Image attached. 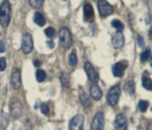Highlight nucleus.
<instances>
[{
  "mask_svg": "<svg viewBox=\"0 0 152 130\" xmlns=\"http://www.w3.org/2000/svg\"><path fill=\"white\" fill-rule=\"evenodd\" d=\"M11 20V6L8 1H4L0 6V24L7 28Z\"/></svg>",
  "mask_w": 152,
  "mask_h": 130,
  "instance_id": "f257e3e1",
  "label": "nucleus"
},
{
  "mask_svg": "<svg viewBox=\"0 0 152 130\" xmlns=\"http://www.w3.org/2000/svg\"><path fill=\"white\" fill-rule=\"evenodd\" d=\"M59 42L61 46L65 49L70 48L72 45V34L70 30L65 27L61 28V30H59Z\"/></svg>",
  "mask_w": 152,
  "mask_h": 130,
  "instance_id": "f03ea898",
  "label": "nucleus"
},
{
  "mask_svg": "<svg viewBox=\"0 0 152 130\" xmlns=\"http://www.w3.org/2000/svg\"><path fill=\"white\" fill-rule=\"evenodd\" d=\"M120 95H121L120 87H119L118 85L112 87L108 90V92H107V103H108L111 106L116 105V103H117L118 101H119Z\"/></svg>",
  "mask_w": 152,
  "mask_h": 130,
  "instance_id": "7ed1b4c3",
  "label": "nucleus"
},
{
  "mask_svg": "<svg viewBox=\"0 0 152 130\" xmlns=\"http://www.w3.org/2000/svg\"><path fill=\"white\" fill-rule=\"evenodd\" d=\"M33 50V40L31 35L29 33H25L22 38V51L23 53L28 54Z\"/></svg>",
  "mask_w": 152,
  "mask_h": 130,
  "instance_id": "20e7f679",
  "label": "nucleus"
},
{
  "mask_svg": "<svg viewBox=\"0 0 152 130\" xmlns=\"http://www.w3.org/2000/svg\"><path fill=\"white\" fill-rule=\"evenodd\" d=\"M104 126H105L104 114L102 112L96 113L91 122V130H104Z\"/></svg>",
  "mask_w": 152,
  "mask_h": 130,
  "instance_id": "39448f33",
  "label": "nucleus"
},
{
  "mask_svg": "<svg viewBox=\"0 0 152 130\" xmlns=\"http://www.w3.org/2000/svg\"><path fill=\"white\" fill-rule=\"evenodd\" d=\"M83 122L84 118L81 114L75 115L69 123V129L70 130H83Z\"/></svg>",
  "mask_w": 152,
  "mask_h": 130,
  "instance_id": "423d86ee",
  "label": "nucleus"
},
{
  "mask_svg": "<svg viewBox=\"0 0 152 130\" xmlns=\"http://www.w3.org/2000/svg\"><path fill=\"white\" fill-rule=\"evenodd\" d=\"M98 8H99V12L101 17H107L112 14L114 12L113 6L108 2L104 1V0L98 2Z\"/></svg>",
  "mask_w": 152,
  "mask_h": 130,
  "instance_id": "0eeeda50",
  "label": "nucleus"
},
{
  "mask_svg": "<svg viewBox=\"0 0 152 130\" xmlns=\"http://www.w3.org/2000/svg\"><path fill=\"white\" fill-rule=\"evenodd\" d=\"M10 112L15 118H19L23 115V106L19 100L15 99L10 103Z\"/></svg>",
  "mask_w": 152,
  "mask_h": 130,
  "instance_id": "6e6552de",
  "label": "nucleus"
},
{
  "mask_svg": "<svg viewBox=\"0 0 152 130\" xmlns=\"http://www.w3.org/2000/svg\"><path fill=\"white\" fill-rule=\"evenodd\" d=\"M10 83L12 87L15 90H18L22 86V78H21V72L20 70L15 68L11 73V79Z\"/></svg>",
  "mask_w": 152,
  "mask_h": 130,
  "instance_id": "1a4fd4ad",
  "label": "nucleus"
},
{
  "mask_svg": "<svg viewBox=\"0 0 152 130\" xmlns=\"http://www.w3.org/2000/svg\"><path fill=\"white\" fill-rule=\"evenodd\" d=\"M128 62L126 61H122L119 62H116L112 67V72L115 77H122L124 73V71L127 68Z\"/></svg>",
  "mask_w": 152,
  "mask_h": 130,
  "instance_id": "9d476101",
  "label": "nucleus"
},
{
  "mask_svg": "<svg viewBox=\"0 0 152 130\" xmlns=\"http://www.w3.org/2000/svg\"><path fill=\"white\" fill-rule=\"evenodd\" d=\"M84 70H85V72H86V74H87L90 80H91L93 82H96V81L99 80V74H98L97 71L94 69V67L92 66V64L90 61L85 62Z\"/></svg>",
  "mask_w": 152,
  "mask_h": 130,
  "instance_id": "9b49d317",
  "label": "nucleus"
},
{
  "mask_svg": "<svg viewBox=\"0 0 152 130\" xmlns=\"http://www.w3.org/2000/svg\"><path fill=\"white\" fill-rule=\"evenodd\" d=\"M115 130H126L127 128V119L125 116L122 113L117 114L114 122Z\"/></svg>",
  "mask_w": 152,
  "mask_h": 130,
  "instance_id": "f8f14e48",
  "label": "nucleus"
},
{
  "mask_svg": "<svg viewBox=\"0 0 152 130\" xmlns=\"http://www.w3.org/2000/svg\"><path fill=\"white\" fill-rule=\"evenodd\" d=\"M111 43L114 48L119 49L122 48L124 45V37L122 32H116L112 36L111 38Z\"/></svg>",
  "mask_w": 152,
  "mask_h": 130,
  "instance_id": "ddd939ff",
  "label": "nucleus"
},
{
  "mask_svg": "<svg viewBox=\"0 0 152 130\" xmlns=\"http://www.w3.org/2000/svg\"><path fill=\"white\" fill-rule=\"evenodd\" d=\"M90 94H91V98L94 101H99L102 97V91L97 84L91 85V89H90Z\"/></svg>",
  "mask_w": 152,
  "mask_h": 130,
  "instance_id": "4468645a",
  "label": "nucleus"
},
{
  "mask_svg": "<svg viewBox=\"0 0 152 130\" xmlns=\"http://www.w3.org/2000/svg\"><path fill=\"white\" fill-rule=\"evenodd\" d=\"M83 14L85 21H91L94 17V11L93 7L90 3H86L83 6Z\"/></svg>",
  "mask_w": 152,
  "mask_h": 130,
  "instance_id": "2eb2a0df",
  "label": "nucleus"
},
{
  "mask_svg": "<svg viewBox=\"0 0 152 130\" xmlns=\"http://www.w3.org/2000/svg\"><path fill=\"white\" fill-rule=\"evenodd\" d=\"M33 21H34V22H35L38 26H39V27L44 26V24H45V22H46V19H45L44 15H43L41 13H39V12L35 13L34 17H33Z\"/></svg>",
  "mask_w": 152,
  "mask_h": 130,
  "instance_id": "dca6fc26",
  "label": "nucleus"
},
{
  "mask_svg": "<svg viewBox=\"0 0 152 130\" xmlns=\"http://www.w3.org/2000/svg\"><path fill=\"white\" fill-rule=\"evenodd\" d=\"M124 91L129 94V95H133L135 92V83L133 80H129L127 81L124 86Z\"/></svg>",
  "mask_w": 152,
  "mask_h": 130,
  "instance_id": "f3484780",
  "label": "nucleus"
},
{
  "mask_svg": "<svg viewBox=\"0 0 152 130\" xmlns=\"http://www.w3.org/2000/svg\"><path fill=\"white\" fill-rule=\"evenodd\" d=\"M60 81L64 87H70V75L67 72H63L60 76Z\"/></svg>",
  "mask_w": 152,
  "mask_h": 130,
  "instance_id": "a211bd4d",
  "label": "nucleus"
},
{
  "mask_svg": "<svg viewBox=\"0 0 152 130\" xmlns=\"http://www.w3.org/2000/svg\"><path fill=\"white\" fill-rule=\"evenodd\" d=\"M80 101L83 104V107L85 108H89L91 106V101H90V98L86 95V94L82 91L81 94H80Z\"/></svg>",
  "mask_w": 152,
  "mask_h": 130,
  "instance_id": "6ab92c4d",
  "label": "nucleus"
},
{
  "mask_svg": "<svg viewBox=\"0 0 152 130\" xmlns=\"http://www.w3.org/2000/svg\"><path fill=\"white\" fill-rule=\"evenodd\" d=\"M142 87L148 91L152 90V79L148 77L143 76L142 77Z\"/></svg>",
  "mask_w": 152,
  "mask_h": 130,
  "instance_id": "aec40b11",
  "label": "nucleus"
},
{
  "mask_svg": "<svg viewBox=\"0 0 152 130\" xmlns=\"http://www.w3.org/2000/svg\"><path fill=\"white\" fill-rule=\"evenodd\" d=\"M9 123V119L7 118V114L4 112H0V127L6 128Z\"/></svg>",
  "mask_w": 152,
  "mask_h": 130,
  "instance_id": "412c9836",
  "label": "nucleus"
},
{
  "mask_svg": "<svg viewBox=\"0 0 152 130\" xmlns=\"http://www.w3.org/2000/svg\"><path fill=\"white\" fill-rule=\"evenodd\" d=\"M77 62H78L77 55H76L75 51H72L69 55V64L72 67H75L76 65H77Z\"/></svg>",
  "mask_w": 152,
  "mask_h": 130,
  "instance_id": "4be33fe9",
  "label": "nucleus"
},
{
  "mask_svg": "<svg viewBox=\"0 0 152 130\" xmlns=\"http://www.w3.org/2000/svg\"><path fill=\"white\" fill-rule=\"evenodd\" d=\"M111 25L117 30V32H122L124 30V24L119 20H113L111 22Z\"/></svg>",
  "mask_w": 152,
  "mask_h": 130,
  "instance_id": "5701e85b",
  "label": "nucleus"
},
{
  "mask_svg": "<svg viewBox=\"0 0 152 130\" xmlns=\"http://www.w3.org/2000/svg\"><path fill=\"white\" fill-rule=\"evenodd\" d=\"M46 77H47V75H46V72H45L44 71H42V70H38V71L36 72V79H37V81H38L39 83L43 82V81L46 79Z\"/></svg>",
  "mask_w": 152,
  "mask_h": 130,
  "instance_id": "b1692460",
  "label": "nucleus"
},
{
  "mask_svg": "<svg viewBox=\"0 0 152 130\" xmlns=\"http://www.w3.org/2000/svg\"><path fill=\"white\" fill-rule=\"evenodd\" d=\"M29 4L31 7H33L35 9H39V8L42 7L44 1L43 0H31V1H29Z\"/></svg>",
  "mask_w": 152,
  "mask_h": 130,
  "instance_id": "393cba45",
  "label": "nucleus"
},
{
  "mask_svg": "<svg viewBox=\"0 0 152 130\" xmlns=\"http://www.w3.org/2000/svg\"><path fill=\"white\" fill-rule=\"evenodd\" d=\"M150 54H151V50H150V48H147L144 52H142V53L140 54V57L141 62L147 61L148 59L150 57Z\"/></svg>",
  "mask_w": 152,
  "mask_h": 130,
  "instance_id": "a878e982",
  "label": "nucleus"
},
{
  "mask_svg": "<svg viewBox=\"0 0 152 130\" xmlns=\"http://www.w3.org/2000/svg\"><path fill=\"white\" fill-rule=\"evenodd\" d=\"M148 107V103L147 101H143V100H141V101H140V102H139L138 108H139V110H140L141 112H145V111L147 110Z\"/></svg>",
  "mask_w": 152,
  "mask_h": 130,
  "instance_id": "bb28decb",
  "label": "nucleus"
},
{
  "mask_svg": "<svg viewBox=\"0 0 152 130\" xmlns=\"http://www.w3.org/2000/svg\"><path fill=\"white\" fill-rule=\"evenodd\" d=\"M45 34H46V36H47L48 38H53L55 37V35H56V30H55V29H54V28H52V27H48V29H46V30H45Z\"/></svg>",
  "mask_w": 152,
  "mask_h": 130,
  "instance_id": "cd10ccee",
  "label": "nucleus"
},
{
  "mask_svg": "<svg viewBox=\"0 0 152 130\" xmlns=\"http://www.w3.org/2000/svg\"><path fill=\"white\" fill-rule=\"evenodd\" d=\"M7 68V60L5 57L0 58V72H4Z\"/></svg>",
  "mask_w": 152,
  "mask_h": 130,
  "instance_id": "c85d7f7f",
  "label": "nucleus"
},
{
  "mask_svg": "<svg viewBox=\"0 0 152 130\" xmlns=\"http://www.w3.org/2000/svg\"><path fill=\"white\" fill-rule=\"evenodd\" d=\"M41 112L44 115H48L49 114V108H48V106L46 103H43L41 105Z\"/></svg>",
  "mask_w": 152,
  "mask_h": 130,
  "instance_id": "c756f323",
  "label": "nucleus"
},
{
  "mask_svg": "<svg viewBox=\"0 0 152 130\" xmlns=\"http://www.w3.org/2000/svg\"><path fill=\"white\" fill-rule=\"evenodd\" d=\"M138 46L140 47L144 46V40H143L142 37H140V36H138Z\"/></svg>",
  "mask_w": 152,
  "mask_h": 130,
  "instance_id": "7c9ffc66",
  "label": "nucleus"
},
{
  "mask_svg": "<svg viewBox=\"0 0 152 130\" xmlns=\"http://www.w3.org/2000/svg\"><path fill=\"white\" fill-rule=\"evenodd\" d=\"M6 51V45L4 41L0 40V53H4Z\"/></svg>",
  "mask_w": 152,
  "mask_h": 130,
  "instance_id": "2f4dec72",
  "label": "nucleus"
},
{
  "mask_svg": "<svg viewBox=\"0 0 152 130\" xmlns=\"http://www.w3.org/2000/svg\"><path fill=\"white\" fill-rule=\"evenodd\" d=\"M33 64L35 65V66H36L37 68H39V67H40L41 62H40L39 60H34V61H33Z\"/></svg>",
  "mask_w": 152,
  "mask_h": 130,
  "instance_id": "473e14b6",
  "label": "nucleus"
},
{
  "mask_svg": "<svg viewBox=\"0 0 152 130\" xmlns=\"http://www.w3.org/2000/svg\"><path fill=\"white\" fill-rule=\"evenodd\" d=\"M47 44H48V46L50 48H53V47H54V46H55V44H54V42H53V41H48V42H47Z\"/></svg>",
  "mask_w": 152,
  "mask_h": 130,
  "instance_id": "72a5a7b5",
  "label": "nucleus"
},
{
  "mask_svg": "<svg viewBox=\"0 0 152 130\" xmlns=\"http://www.w3.org/2000/svg\"><path fill=\"white\" fill-rule=\"evenodd\" d=\"M147 130H152V123L148 124V126H147Z\"/></svg>",
  "mask_w": 152,
  "mask_h": 130,
  "instance_id": "f704fd0d",
  "label": "nucleus"
},
{
  "mask_svg": "<svg viewBox=\"0 0 152 130\" xmlns=\"http://www.w3.org/2000/svg\"><path fill=\"white\" fill-rule=\"evenodd\" d=\"M148 35H149L150 39L152 40V26H151V28H150V30H149V31H148Z\"/></svg>",
  "mask_w": 152,
  "mask_h": 130,
  "instance_id": "c9c22d12",
  "label": "nucleus"
},
{
  "mask_svg": "<svg viewBox=\"0 0 152 130\" xmlns=\"http://www.w3.org/2000/svg\"><path fill=\"white\" fill-rule=\"evenodd\" d=\"M39 103H36V104H35V106H34V109H38V108H39Z\"/></svg>",
  "mask_w": 152,
  "mask_h": 130,
  "instance_id": "e433bc0d",
  "label": "nucleus"
},
{
  "mask_svg": "<svg viewBox=\"0 0 152 130\" xmlns=\"http://www.w3.org/2000/svg\"><path fill=\"white\" fill-rule=\"evenodd\" d=\"M150 66L152 67V58L150 59Z\"/></svg>",
  "mask_w": 152,
  "mask_h": 130,
  "instance_id": "4c0bfd02",
  "label": "nucleus"
}]
</instances>
